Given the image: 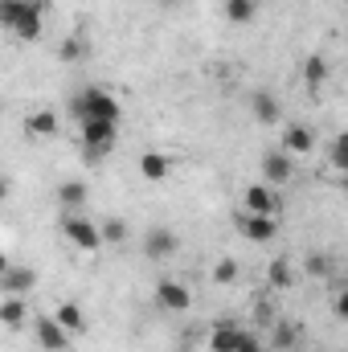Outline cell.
Masks as SVG:
<instances>
[{
    "instance_id": "603a6c76",
    "label": "cell",
    "mask_w": 348,
    "mask_h": 352,
    "mask_svg": "<svg viewBox=\"0 0 348 352\" xmlns=\"http://www.w3.org/2000/svg\"><path fill=\"white\" fill-rule=\"evenodd\" d=\"M226 21L230 25H250L254 16H259V0H226Z\"/></svg>"
},
{
    "instance_id": "f1b7e54d",
    "label": "cell",
    "mask_w": 348,
    "mask_h": 352,
    "mask_svg": "<svg viewBox=\"0 0 348 352\" xmlns=\"http://www.w3.org/2000/svg\"><path fill=\"white\" fill-rule=\"evenodd\" d=\"M336 266H332V258L328 254H307V263H303V274H312V278H328Z\"/></svg>"
},
{
    "instance_id": "836d02e7",
    "label": "cell",
    "mask_w": 348,
    "mask_h": 352,
    "mask_svg": "<svg viewBox=\"0 0 348 352\" xmlns=\"http://www.w3.org/2000/svg\"><path fill=\"white\" fill-rule=\"evenodd\" d=\"M160 4H176V0H160Z\"/></svg>"
},
{
    "instance_id": "cb8c5ba5",
    "label": "cell",
    "mask_w": 348,
    "mask_h": 352,
    "mask_svg": "<svg viewBox=\"0 0 348 352\" xmlns=\"http://www.w3.org/2000/svg\"><path fill=\"white\" fill-rule=\"evenodd\" d=\"M98 234H102V246H119V242H127V221L107 217V221L98 226Z\"/></svg>"
},
{
    "instance_id": "7a4b0ae2",
    "label": "cell",
    "mask_w": 348,
    "mask_h": 352,
    "mask_svg": "<svg viewBox=\"0 0 348 352\" xmlns=\"http://www.w3.org/2000/svg\"><path fill=\"white\" fill-rule=\"evenodd\" d=\"M115 144H119V123L83 119V160H87V164H98L102 156H111Z\"/></svg>"
},
{
    "instance_id": "277c9868",
    "label": "cell",
    "mask_w": 348,
    "mask_h": 352,
    "mask_svg": "<svg viewBox=\"0 0 348 352\" xmlns=\"http://www.w3.org/2000/svg\"><path fill=\"white\" fill-rule=\"evenodd\" d=\"M156 307L168 311V316H180V311L193 307V291H188L180 278H160V283H156Z\"/></svg>"
},
{
    "instance_id": "e575fe53",
    "label": "cell",
    "mask_w": 348,
    "mask_h": 352,
    "mask_svg": "<svg viewBox=\"0 0 348 352\" xmlns=\"http://www.w3.org/2000/svg\"><path fill=\"white\" fill-rule=\"evenodd\" d=\"M0 115H4V102H0Z\"/></svg>"
},
{
    "instance_id": "ffe728a7",
    "label": "cell",
    "mask_w": 348,
    "mask_h": 352,
    "mask_svg": "<svg viewBox=\"0 0 348 352\" xmlns=\"http://www.w3.org/2000/svg\"><path fill=\"white\" fill-rule=\"evenodd\" d=\"M54 320L70 332V336H78V332H87V311L74 303V299H66V303H58L54 307Z\"/></svg>"
},
{
    "instance_id": "ac0fdd59",
    "label": "cell",
    "mask_w": 348,
    "mask_h": 352,
    "mask_svg": "<svg viewBox=\"0 0 348 352\" xmlns=\"http://www.w3.org/2000/svg\"><path fill=\"white\" fill-rule=\"evenodd\" d=\"M246 336V328H238V324H217L213 332H209V352H238V340Z\"/></svg>"
},
{
    "instance_id": "1f68e13d",
    "label": "cell",
    "mask_w": 348,
    "mask_h": 352,
    "mask_svg": "<svg viewBox=\"0 0 348 352\" xmlns=\"http://www.w3.org/2000/svg\"><path fill=\"white\" fill-rule=\"evenodd\" d=\"M8 192H12V184H8V176L0 173V205H4V201H8Z\"/></svg>"
},
{
    "instance_id": "5bb4252c",
    "label": "cell",
    "mask_w": 348,
    "mask_h": 352,
    "mask_svg": "<svg viewBox=\"0 0 348 352\" xmlns=\"http://www.w3.org/2000/svg\"><path fill=\"white\" fill-rule=\"evenodd\" d=\"M250 115H254L259 123H279V119H283L279 94H274V90H254V94H250Z\"/></svg>"
},
{
    "instance_id": "52a82bcc",
    "label": "cell",
    "mask_w": 348,
    "mask_h": 352,
    "mask_svg": "<svg viewBox=\"0 0 348 352\" xmlns=\"http://www.w3.org/2000/svg\"><path fill=\"white\" fill-rule=\"evenodd\" d=\"M238 234L246 238V242H254V246H266V242H274L279 238V221L274 217H259V213H238Z\"/></svg>"
},
{
    "instance_id": "d6986e66",
    "label": "cell",
    "mask_w": 348,
    "mask_h": 352,
    "mask_svg": "<svg viewBox=\"0 0 348 352\" xmlns=\"http://www.w3.org/2000/svg\"><path fill=\"white\" fill-rule=\"evenodd\" d=\"M140 176L152 180V184H160V180L173 176V160H168L164 152H144V156H140Z\"/></svg>"
},
{
    "instance_id": "4fadbf2b",
    "label": "cell",
    "mask_w": 348,
    "mask_h": 352,
    "mask_svg": "<svg viewBox=\"0 0 348 352\" xmlns=\"http://www.w3.org/2000/svg\"><path fill=\"white\" fill-rule=\"evenodd\" d=\"M41 25H45V21H41V0H33V4L12 21V37H17V41H37V37H41Z\"/></svg>"
},
{
    "instance_id": "d4e9b609",
    "label": "cell",
    "mask_w": 348,
    "mask_h": 352,
    "mask_svg": "<svg viewBox=\"0 0 348 352\" xmlns=\"http://www.w3.org/2000/svg\"><path fill=\"white\" fill-rule=\"evenodd\" d=\"M238 270H242V266L234 263V258H217L213 270H209V278H213L217 287H230V283H238Z\"/></svg>"
},
{
    "instance_id": "5b68a950",
    "label": "cell",
    "mask_w": 348,
    "mask_h": 352,
    "mask_svg": "<svg viewBox=\"0 0 348 352\" xmlns=\"http://www.w3.org/2000/svg\"><path fill=\"white\" fill-rule=\"evenodd\" d=\"M176 250H180V238H176V230H168V226H152L144 234V258L148 263H164V258H173Z\"/></svg>"
},
{
    "instance_id": "4316f807",
    "label": "cell",
    "mask_w": 348,
    "mask_h": 352,
    "mask_svg": "<svg viewBox=\"0 0 348 352\" xmlns=\"http://www.w3.org/2000/svg\"><path fill=\"white\" fill-rule=\"evenodd\" d=\"M87 50H90V45L83 41V37H66V41L58 45V58L74 66V62H83V58H87Z\"/></svg>"
},
{
    "instance_id": "30bf717a",
    "label": "cell",
    "mask_w": 348,
    "mask_h": 352,
    "mask_svg": "<svg viewBox=\"0 0 348 352\" xmlns=\"http://www.w3.org/2000/svg\"><path fill=\"white\" fill-rule=\"evenodd\" d=\"M62 131V115L54 111V107H37V111H29V119H25V135H33V140H54Z\"/></svg>"
},
{
    "instance_id": "9a60e30c",
    "label": "cell",
    "mask_w": 348,
    "mask_h": 352,
    "mask_svg": "<svg viewBox=\"0 0 348 352\" xmlns=\"http://www.w3.org/2000/svg\"><path fill=\"white\" fill-rule=\"evenodd\" d=\"M87 201H90V184L87 180H62V184H58V205H62L66 213L87 209Z\"/></svg>"
},
{
    "instance_id": "d6a6232c",
    "label": "cell",
    "mask_w": 348,
    "mask_h": 352,
    "mask_svg": "<svg viewBox=\"0 0 348 352\" xmlns=\"http://www.w3.org/2000/svg\"><path fill=\"white\" fill-rule=\"evenodd\" d=\"M8 266H12V263H8V254H4V250H0V274H4V270H8Z\"/></svg>"
},
{
    "instance_id": "6da1fadb",
    "label": "cell",
    "mask_w": 348,
    "mask_h": 352,
    "mask_svg": "<svg viewBox=\"0 0 348 352\" xmlns=\"http://www.w3.org/2000/svg\"><path fill=\"white\" fill-rule=\"evenodd\" d=\"M70 115L83 123V119H107V123H119L123 119V107H119V98L111 94V90L102 87H87L78 90L74 98H70Z\"/></svg>"
},
{
    "instance_id": "7c38bea8",
    "label": "cell",
    "mask_w": 348,
    "mask_h": 352,
    "mask_svg": "<svg viewBox=\"0 0 348 352\" xmlns=\"http://www.w3.org/2000/svg\"><path fill=\"white\" fill-rule=\"evenodd\" d=\"M0 287H4V295H29L33 287H37V270L33 266H8L4 274H0Z\"/></svg>"
},
{
    "instance_id": "9c48e42d",
    "label": "cell",
    "mask_w": 348,
    "mask_h": 352,
    "mask_svg": "<svg viewBox=\"0 0 348 352\" xmlns=\"http://www.w3.org/2000/svg\"><path fill=\"white\" fill-rule=\"evenodd\" d=\"M242 213H259V217H274L279 213V192L270 184H246L242 192Z\"/></svg>"
},
{
    "instance_id": "83f0119b",
    "label": "cell",
    "mask_w": 348,
    "mask_h": 352,
    "mask_svg": "<svg viewBox=\"0 0 348 352\" xmlns=\"http://www.w3.org/2000/svg\"><path fill=\"white\" fill-rule=\"evenodd\" d=\"M33 0H0V29H12V21L29 8Z\"/></svg>"
},
{
    "instance_id": "7402d4cb",
    "label": "cell",
    "mask_w": 348,
    "mask_h": 352,
    "mask_svg": "<svg viewBox=\"0 0 348 352\" xmlns=\"http://www.w3.org/2000/svg\"><path fill=\"white\" fill-rule=\"evenodd\" d=\"M270 344L274 352H291L299 344V328L291 324V320H274V328H270Z\"/></svg>"
},
{
    "instance_id": "2e32d148",
    "label": "cell",
    "mask_w": 348,
    "mask_h": 352,
    "mask_svg": "<svg viewBox=\"0 0 348 352\" xmlns=\"http://www.w3.org/2000/svg\"><path fill=\"white\" fill-rule=\"evenodd\" d=\"M0 324H4L8 332H21V328L29 324V303H25L21 295H4V299H0Z\"/></svg>"
},
{
    "instance_id": "3957f363",
    "label": "cell",
    "mask_w": 348,
    "mask_h": 352,
    "mask_svg": "<svg viewBox=\"0 0 348 352\" xmlns=\"http://www.w3.org/2000/svg\"><path fill=\"white\" fill-rule=\"evenodd\" d=\"M62 238L74 246V250H87V254H98L102 250V234H98V221H90L87 213H62Z\"/></svg>"
},
{
    "instance_id": "f546056e",
    "label": "cell",
    "mask_w": 348,
    "mask_h": 352,
    "mask_svg": "<svg viewBox=\"0 0 348 352\" xmlns=\"http://www.w3.org/2000/svg\"><path fill=\"white\" fill-rule=\"evenodd\" d=\"M332 316H336V320H348V291L345 287L332 295Z\"/></svg>"
},
{
    "instance_id": "8fae6325",
    "label": "cell",
    "mask_w": 348,
    "mask_h": 352,
    "mask_svg": "<svg viewBox=\"0 0 348 352\" xmlns=\"http://www.w3.org/2000/svg\"><path fill=\"white\" fill-rule=\"evenodd\" d=\"M279 148H283L287 156H307V152H316V131H312L307 123H287Z\"/></svg>"
},
{
    "instance_id": "4dcf8cb0",
    "label": "cell",
    "mask_w": 348,
    "mask_h": 352,
    "mask_svg": "<svg viewBox=\"0 0 348 352\" xmlns=\"http://www.w3.org/2000/svg\"><path fill=\"white\" fill-rule=\"evenodd\" d=\"M238 352H266V344H262L259 336H250V332H246V336L238 340Z\"/></svg>"
},
{
    "instance_id": "484cf974",
    "label": "cell",
    "mask_w": 348,
    "mask_h": 352,
    "mask_svg": "<svg viewBox=\"0 0 348 352\" xmlns=\"http://www.w3.org/2000/svg\"><path fill=\"white\" fill-rule=\"evenodd\" d=\"M328 160H332V168H336V173H345V168H348V135H345V131L328 140Z\"/></svg>"
},
{
    "instance_id": "e0dca14e",
    "label": "cell",
    "mask_w": 348,
    "mask_h": 352,
    "mask_svg": "<svg viewBox=\"0 0 348 352\" xmlns=\"http://www.w3.org/2000/svg\"><path fill=\"white\" fill-rule=\"evenodd\" d=\"M328 78H332V66H328V58H324V54H312V58L303 62V87H307V94L324 90V87H328Z\"/></svg>"
},
{
    "instance_id": "ba28073f",
    "label": "cell",
    "mask_w": 348,
    "mask_h": 352,
    "mask_svg": "<svg viewBox=\"0 0 348 352\" xmlns=\"http://www.w3.org/2000/svg\"><path fill=\"white\" fill-rule=\"evenodd\" d=\"M291 176H295V156H287L283 148H270V152L262 156V184L279 188V184H287Z\"/></svg>"
},
{
    "instance_id": "44dd1931",
    "label": "cell",
    "mask_w": 348,
    "mask_h": 352,
    "mask_svg": "<svg viewBox=\"0 0 348 352\" xmlns=\"http://www.w3.org/2000/svg\"><path fill=\"white\" fill-rule=\"evenodd\" d=\"M295 266L287 263V258H270L266 263V283H270V291H291L295 287Z\"/></svg>"
},
{
    "instance_id": "8992f818",
    "label": "cell",
    "mask_w": 348,
    "mask_h": 352,
    "mask_svg": "<svg viewBox=\"0 0 348 352\" xmlns=\"http://www.w3.org/2000/svg\"><path fill=\"white\" fill-rule=\"evenodd\" d=\"M33 340H37V349L41 352H66L70 349V332H66L54 316H37V324H33Z\"/></svg>"
}]
</instances>
